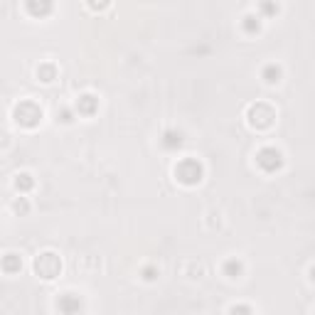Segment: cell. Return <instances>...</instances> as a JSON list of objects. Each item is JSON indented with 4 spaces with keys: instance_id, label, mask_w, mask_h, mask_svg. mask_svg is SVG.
<instances>
[{
    "instance_id": "9c48e42d",
    "label": "cell",
    "mask_w": 315,
    "mask_h": 315,
    "mask_svg": "<svg viewBox=\"0 0 315 315\" xmlns=\"http://www.w3.org/2000/svg\"><path fill=\"white\" fill-rule=\"evenodd\" d=\"M15 187H17V190H30V187H32V180H30V175H17V180H15Z\"/></svg>"
},
{
    "instance_id": "8992f818",
    "label": "cell",
    "mask_w": 315,
    "mask_h": 315,
    "mask_svg": "<svg viewBox=\"0 0 315 315\" xmlns=\"http://www.w3.org/2000/svg\"><path fill=\"white\" fill-rule=\"evenodd\" d=\"M3 269L8 271V274H15V271H20L22 269V261L17 254H8L5 259H3Z\"/></svg>"
},
{
    "instance_id": "7c38bea8",
    "label": "cell",
    "mask_w": 315,
    "mask_h": 315,
    "mask_svg": "<svg viewBox=\"0 0 315 315\" xmlns=\"http://www.w3.org/2000/svg\"><path fill=\"white\" fill-rule=\"evenodd\" d=\"M232 315H251V308H247V305H239V308H232Z\"/></svg>"
},
{
    "instance_id": "277c9868",
    "label": "cell",
    "mask_w": 315,
    "mask_h": 315,
    "mask_svg": "<svg viewBox=\"0 0 315 315\" xmlns=\"http://www.w3.org/2000/svg\"><path fill=\"white\" fill-rule=\"evenodd\" d=\"M256 163H259L266 173H271V170H278L283 160H281V153L276 151V148H263V151L256 155Z\"/></svg>"
},
{
    "instance_id": "5b68a950",
    "label": "cell",
    "mask_w": 315,
    "mask_h": 315,
    "mask_svg": "<svg viewBox=\"0 0 315 315\" xmlns=\"http://www.w3.org/2000/svg\"><path fill=\"white\" fill-rule=\"evenodd\" d=\"M57 308L64 315H79V310H82V298L74 296V293H64V296L57 301Z\"/></svg>"
},
{
    "instance_id": "ba28073f",
    "label": "cell",
    "mask_w": 315,
    "mask_h": 315,
    "mask_svg": "<svg viewBox=\"0 0 315 315\" xmlns=\"http://www.w3.org/2000/svg\"><path fill=\"white\" fill-rule=\"evenodd\" d=\"M163 143H165V148H175V146H180V143H182V136H180V133H175V131H167Z\"/></svg>"
},
{
    "instance_id": "3957f363",
    "label": "cell",
    "mask_w": 315,
    "mask_h": 315,
    "mask_svg": "<svg viewBox=\"0 0 315 315\" xmlns=\"http://www.w3.org/2000/svg\"><path fill=\"white\" fill-rule=\"evenodd\" d=\"M35 269H37V274L42 278H55L59 274V269H62V261L57 259L55 254H42L40 259L35 261Z\"/></svg>"
},
{
    "instance_id": "8fae6325",
    "label": "cell",
    "mask_w": 315,
    "mask_h": 315,
    "mask_svg": "<svg viewBox=\"0 0 315 315\" xmlns=\"http://www.w3.org/2000/svg\"><path fill=\"white\" fill-rule=\"evenodd\" d=\"M224 269H227V274H239V271H241V263H239V261H227V266H224Z\"/></svg>"
},
{
    "instance_id": "30bf717a",
    "label": "cell",
    "mask_w": 315,
    "mask_h": 315,
    "mask_svg": "<svg viewBox=\"0 0 315 315\" xmlns=\"http://www.w3.org/2000/svg\"><path fill=\"white\" fill-rule=\"evenodd\" d=\"M278 74H281V69H274V67H269V69H266V82H269V84L278 82Z\"/></svg>"
},
{
    "instance_id": "7a4b0ae2",
    "label": "cell",
    "mask_w": 315,
    "mask_h": 315,
    "mask_svg": "<svg viewBox=\"0 0 315 315\" xmlns=\"http://www.w3.org/2000/svg\"><path fill=\"white\" fill-rule=\"evenodd\" d=\"M175 175L178 180H182L185 185H195V182H200L202 180V167L197 160H185V163H180L175 167Z\"/></svg>"
},
{
    "instance_id": "52a82bcc",
    "label": "cell",
    "mask_w": 315,
    "mask_h": 315,
    "mask_svg": "<svg viewBox=\"0 0 315 315\" xmlns=\"http://www.w3.org/2000/svg\"><path fill=\"white\" fill-rule=\"evenodd\" d=\"M77 109L82 111V113H91V111L96 109V99L94 96H82V99H79V104H77Z\"/></svg>"
},
{
    "instance_id": "6da1fadb",
    "label": "cell",
    "mask_w": 315,
    "mask_h": 315,
    "mask_svg": "<svg viewBox=\"0 0 315 315\" xmlns=\"http://www.w3.org/2000/svg\"><path fill=\"white\" fill-rule=\"evenodd\" d=\"M42 118V111L32 104V101H22L17 109H15V121L22 126H28V128H32V126H37Z\"/></svg>"
},
{
    "instance_id": "4fadbf2b",
    "label": "cell",
    "mask_w": 315,
    "mask_h": 315,
    "mask_svg": "<svg viewBox=\"0 0 315 315\" xmlns=\"http://www.w3.org/2000/svg\"><path fill=\"white\" fill-rule=\"evenodd\" d=\"M15 209H22V212H28V205H25V202H15Z\"/></svg>"
}]
</instances>
